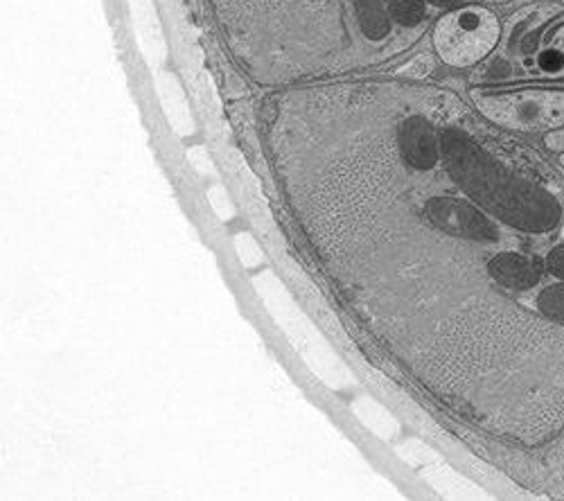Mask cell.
Listing matches in <instances>:
<instances>
[{
  "instance_id": "1",
  "label": "cell",
  "mask_w": 564,
  "mask_h": 501,
  "mask_svg": "<svg viewBox=\"0 0 564 501\" xmlns=\"http://www.w3.org/2000/svg\"><path fill=\"white\" fill-rule=\"evenodd\" d=\"M473 102L492 124L514 131L564 127V86L473 90Z\"/></svg>"
},
{
  "instance_id": "2",
  "label": "cell",
  "mask_w": 564,
  "mask_h": 501,
  "mask_svg": "<svg viewBox=\"0 0 564 501\" xmlns=\"http://www.w3.org/2000/svg\"><path fill=\"white\" fill-rule=\"evenodd\" d=\"M501 23L481 6H467L445 14L434 30L438 57L454 68L475 66L486 59L499 43Z\"/></svg>"
},
{
  "instance_id": "3",
  "label": "cell",
  "mask_w": 564,
  "mask_h": 501,
  "mask_svg": "<svg viewBox=\"0 0 564 501\" xmlns=\"http://www.w3.org/2000/svg\"><path fill=\"white\" fill-rule=\"evenodd\" d=\"M352 10L359 34L368 43H384L391 36L393 19L389 12V0H352Z\"/></svg>"
},
{
  "instance_id": "4",
  "label": "cell",
  "mask_w": 564,
  "mask_h": 501,
  "mask_svg": "<svg viewBox=\"0 0 564 501\" xmlns=\"http://www.w3.org/2000/svg\"><path fill=\"white\" fill-rule=\"evenodd\" d=\"M391 19L406 32L417 30L427 19L425 0H389Z\"/></svg>"
},
{
  "instance_id": "5",
  "label": "cell",
  "mask_w": 564,
  "mask_h": 501,
  "mask_svg": "<svg viewBox=\"0 0 564 501\" xmlns=\"http://www.w3.org/2000/svg\"><path fill=\"white\" fill-rule=\"evenodd\" d=\"M538 64L544 73H551V75H557L564 70V53L557 51V48H546L540 53L538 57Z\"/></svg>"
},
{
  "instance_id": "6",
  "label": "cell",
  "mask_w": 564,
  "mask_h": 501,
  "mask_svg": "<svg viewBox=\"0 0 564 501\" xmlns=\"http://www.w3.org/2000/svg\"><path fill=\"white\" fill-rule=\"evenodd\" d=\"M432 68H434L432 59L427 55H422V57H415L411 64H406L400 73L409 75V77H425L432 73Z\"/></svg>"
},
{
  "instance_id": "7",
  "label": "cell",
  "mask_w": 564,
  "mask_h": 501,
  "mask_svg": "<svg viewBox=\"0 0 564 501\" xmlns=\"http://www.w3.org/2000/svg\"><path fill=\"white\" fill-rule=\"evenodd\" d=\"M544 145H546L551 152H564V127L549 131V133L544 135Z\"/></svg>"
},
{
  "instance_id": "8",
  "label": "cell",
  "mask_w": 564,
  "mask_h": 501,
  "mask_svg": "<svg viewBox=\"0 0 564 501\" xmlns=\"http://www.w3.org/2000/svg\"><path fill=\"white\" fill-rule=\"evenodd\" d=\"M427 3L436 6V8H456L463 0H427Z\"/></svg>"
},
{
  "instance_id": "9",
  "label": "cell",
  "mask_w": 564,
  "mask_h": 501,
  "mask_svg": "<svg viewBox=\"0 0 564 501\" xmlns=\"http://www.w3.org/2000/svg\"><path fill=\"white\" fill-rule=\"evenodd\" d=\"M560 45H562V53H564V34H562V39H560Z\"/></svg>"
},
{
  "instance_id": "10",
  "label": "cell",
  "mask_w": 564,
  "mask_h": 501,
  "mask_svg": "<svg viewBox=\"0 0 564 501\" xmlns=\"http://www.w3.org/2000/svg\"><path fill=\"white\" fill-rule=\"evenodd\" d=\"M560 163H562V165H564V152H562V156H560Z\"/></svg>"
},
{
  "instance_id": "11",
  "label": "cell",
  "mask_w": 564,
  "mask_h": 501,
  "mask_svg": "<svg viewBox=\"0 0 564 501\" xmlns=\"http://www.w3.org/2000/svg\"><path fill=\"white\" fill-rule=\"evenodd\" d=\"M499 3H508V0H499Z\"/></svg>"
},
{
  "instance_id": "12",
  "label": "cell",
  "mask_w": 564,
  "mask_h": 501,
  "mask_svg": "<svg viewBox=\"0 0 564 501\" xmlns=\"http://www.w3.org/2000/svg\"><path fill=\"white\" fill-rule=\"evenodd\" d=\"M562 3H564V0H562Z\"/></svg>"
}]
</instances>
